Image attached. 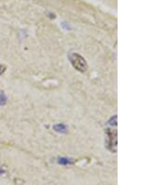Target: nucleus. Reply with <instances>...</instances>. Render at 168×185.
Segmentation results:
<instances>
[{
  "mask_svg": "<svg viewBox=\"0 0 168 185\" xmlns=\"http://www.w3.org/2000/svg\"><path fill=\"white\" fill-rule=\"evenodd\" d=\"M70 62L72 65L77 70L80 71V72H85L88 68V65L86 63V60L79 53H72L70 55Z\"/></svg>",
  "mask_w": 168,
  "mask_h": 185,
  "instance_id": "nucleus-1",
  "label": "nucleus"
},
{
  "mask_svg": "<svg viewBox=\"0 0 168 185\" xmlns=\"http://www.w3.org/2000/svg\"><path fill=\"white\" fill-rule=\"evenodd\" d=\"M107 147L108 149L112 151V153H116L117 151V131L113 129H107Z\"/></svg>",
  "mask_w": 168,
  "mask_h": 185,
  "instance_id": "nucleus-2",
  "label": "nucleus"
},
{
  "mask_svg": "<svg viewBox=\"0 0 168 185\" xmlns=\"http://www.w3.org/2000/svg\"><path fill=\"white\" fill-rule=\"evenodd\" d=\"M4 170L2 169V167H0V175H2V174H4Z\"/></svg>",
  "mask_w": 168,
  "mask_h": 185,
  "instance_id": "nucleus-3",
  "label": "nucleus"
},
{
  "mask_svg": "<svg viewBox=\"0 0 168 185\" xmlns=\"http://www.w3.org/2000/svg\"><path fill=\"white\" fill-rule=\"evenodd\" d=\"M4 68V66L2 68V66H0V74H2L3 72H4V70H1V69H3Z\"/></svg>",
  "mask_w": 168,
  "mask_h": 185,
  "instance_id": "nucleus-4",
  "label": "nucleus"
}]
</instances>
